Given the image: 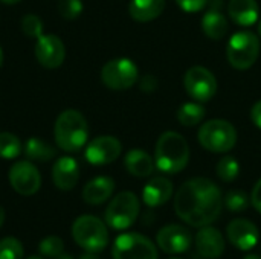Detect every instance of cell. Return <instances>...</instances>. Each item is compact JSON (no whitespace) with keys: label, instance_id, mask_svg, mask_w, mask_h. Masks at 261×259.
Segmentation results:
<instances>
[{"label":"cell","instance_id":"obj_1","mask_svg":"<svg viewBox=\"0 0 261 259\" xmlns=\"http://www.w3.org/2000/svg\"><path fill=\"white\" fill-rule=\"evenodd\" d=\"M223 208V197L216 183L205 177L185 182L174 198L177 217L193 227H205L214 223Z\"/></svg>","mask_w":261,"mask_h":259},{"label":"cell","instance_id":"obj_2","mask_svg":"<svg viewBox=\"0 0 261 259\" xmlns=\"http://www.w3.org/2000/svg\"><path fill=\"white\" fill-rule=\"evenodd\" d=\"M190 162V147L185 137L176 131H165L161 134L154 150V163L159 171L167 174H177Z\"/></svg>","mask_w":261,"mask_h":259},{"label":"cell","instance_id":"obj_3","mask_svg":"<svg viewBox=\"0 0 261 259\" xmlns=\"http://www.w3.org/2000/svg\"><path fill=\"white\" fill-rule=\"evenodd\" d=\"M57 145L66 153L80 151L89 136L87 121L78 110H64L55 122L54 128Z\"/></svg>","mask_w":261,"mask_h":259},{"label":"cell","instance_id":"obj_4","mask_svg":"<svg viewBox=\"0 0 261 259\" xmlns=\"http://www.w3.org/2000/svg\"><path fill=\"white\" fill-rule=\"evenodd\" d=\"M72 237L75 243L86 252H101L109 243V232L106 224L93 215H81L72 226Z\"/></svg>","mask_w":261,"mask_h":259},{"label":"cell","instance_id":"obj_5","mask_svg":"<svg viewBox=\"0 0 261 259\" xmlns=\"http://www.w3.org/2000/svg\"><path fill=\"white\" fill-rule=\"evenodd\" d=\"M260 55V38L251 31L234 34L226 44V58L237 70L252 67Z\"/></svg>","mask_w":261,"mask_h":259},{"label":"cell","instance_id":"obj_6","mask_svg":"<svg viewBox=\"0 0 261 259\" xmlns=\"http://www.w3.org/2000/svg\"><path fill=\"white\" fill-rule=\"evenodd\" d=\"M197 137L206 151L228 153L237 143V130L225 119H213L200 127Z\"/></svg>","mask_w":261,"mask_h":259},{"label":"cell","instance_id":"obj_7","mask_svg":"<svg viewBox=\"0 0 261 259\" xmlns=\"http://www.w3.org/2000/svg\"><path fill=\"white\" fill-rule=\"evenodd\" d=\"M139 200L133 192H119L106 209V223L115 231L128 229L139 215Z\"/></svg>","mask_w":261,"mask_h":259},{"label":"cell","instance_id":"obj_8","mask_svg":"<svg viewBox=\"0 0 261 259\" xmlns=\"http://www.w3.org/2000/svg\"><path fill=\"white\" fill-rule=\"evenodd\" d=\"M113 259H158V249L141 234H122L112 247Z\"/></svg>","mask_w":261,"mask_h":259},{"label":"cell","instance_id":"obj_9","mask_svg":"<svg viewBox=\"0 0 261 259\" xmlns=\"http://www.w3.org/2000/svg\"><path fill=\"white\" fill-rule=\"evenodd\" d=\"M101 79L112 90H127L138 82L139 70L132 60L115 58L101 69Z\"/></svg>","mask_w":261,"mask_h":259},{"label":"cell","instance_id":"obj_10","mask_svg":"<svg viewBox=\"0 0 261 259\" xmlns=\"http://www.w3.org/2000/svg\"><path fill=\"white\" fill-rule=\"evenodd\" d=\"M184 87L197 102H208L217 92V79L206 67L194 66L187 70L184 76Z\"/></svg>","mask_w":261,"mask_h":259},{"label":"cell","instance_id":"obj_11","mask_svg":"<svg viewBox=\"0 0 261 259\" xmlns=\"http://www.w3.org/2000/svg\"><path fill=\"white\" fill-rule=\"evenodd\" d=\"M9 183L20 195H34L41 186V177L34 163L29 160H21L11 166Z\"/></svg>","mask_w":261,"mask_h":259},{"label":"cell","instance_id":"obj_12","mask_svg":"<svg viewBox=\"0 0 261 259\" xmlns=\"http://www.w3.org/2000/svg\"><path fill=\"white\" fill-rule=\"evenodd\" d=\"M122 151V145L121 142L113 137V136H99L95 137L86 148V160L90 165H109L112 162H115Z\"/></svg>","mask_w":261,"mask_h":259},{"label":"cell","instance_id":"obj_13","mask_svg":"<svg viewBox=\"0 0 261 259\" xmlns=\"http://www.w3.org/2000/svg\"><path fill=\"white\" fill-rule=\"evenodd\" d=\"M158 246L162 252L168 255L185 253L191 246V234L187 227L180 224H168L158 232Z\"/></svg>","mask_w":261,"mask_h":259},{"label":"cell","instance_id":"obj_14","mask_svg":"<svg viewBox=\"0 0 261 259\" xmlns=\"http://www.w3.org/2000/svg\"><path fill=\"white\" fill-rule=\"evenodd\" d=\"M66 56L64 44L57 35H40L35 43V58L46 69H57Z\"/></svg>","mask_w":261,"mask_h":259},{"label":"cell","instance_id":"obj_15","mask_svg":"<svg viewBox=\"0 0 261 259\" xmlns=\"http://www.w3.org/2000/svg\"><path fill=\"white\" fill-rule=\"evenodd\" d=\"M226 234H228V240L232 243V246H236L237 249H240L243 252L254 249L257 246L258 237H260L257 226L252 221L245 220V218L232 220L228 224Z\"/></svg>","mask_w":261,"mask_h":259},{"label":"cell","instance_id":"obj_16","mask_svg":"<svg viewBox=\"0 0 261 259\" xmlns=\"http://www.w3.org/2000/svg\"><path fill=\"white\" fill-rule=\"evenodd\" d=\"M196 249L203 259L220 258L225 252V238L216 227L205 226L196 235Z\"/></svg>","mask_w":261,"mask_h":259},{"label":"cell","instance_id":"obj_17","mask_svg":"<svg viewBox=\"0 0 261 259\" xmlns=\"http://www.w3.org/2000/svg\"><path fill=\"white\" fill-rule=\"evenodd\" d=\"M210 9L202 17V29L211 40H220L228 32V20L222 12V0H208Z\"/></svg>","mask_w":261,"mask_h":259},{"label":"cell","instance_id":"obj_18","mask_svg":"<svg viewBox=\"0 0 261 259\" xmlns=\"http://www.w3.org/2000/svg\"><path fill=\"white\" fill-rule=\"evenodd\" d=\"M80 179V166L72 157H61L52 168V180L61 191H70L75 188Z\"/></svg>","mask_w":261,"mask_h":259},{"label":"cell","instance_id":"obj_19","mask_svg":"<svg viewBox=\"0 0 261 259\" xmlns=\"http://www.w3.org/2000/svg\"><path fill=\"white\" fill-rule=\"evenodd\" d=\"M173 197V183L165 177L151 179L142 189V200L148 208L165 205Z\"/></svg>","mask_w":261,"mask_h":259},{"label":"cell","instance_id":"obj_20","mask_svg":"<svg viewBox=\"0 0 261 259\" xmlns=\"http://www.w3.org/2000/svg\"><path fill=\"white\" fill-rule=\"evenodd\" d=\"M228 14L234 23L239 26L248 27L258 21L260 8L255 0H229Z\"/></svg>","mask_w":261,"mask_h":259},{"label":"cell","instance_id":"obj_21","mask_svg":"<svg viewBox=\"0 0 261 259\" xmlns=\"http://www.w3.org/2000/svg\"><path fill=\"white\" fill-rule=\"evenodd\" d=\"M113 191H115V182L110 177L99 176V177H95L93 180H90L84 186L83 200L87 205L96 206V205H101V203L107 202L109 197L113 194Z\"/></svg>","mask_w":261,"mask_h":259},{"label":"cell","instance_id":"obj_22","mask_svg":"<svg viewBox=\"0 0 261 259\" xmlns=\"http://www.w3.org/2000/svg\"><path fill=\"white\" fill-rule=\"evenodd\" d=\"M124 165H125V169L132 176L141 177V179L151 176L154 171V160L151 159V156L148 153H145L144 150H139V148L130 150L125 154Z\"/></svg>","mask_w":261,"mask_h":259},{"label":"cell","instance_id":"obj_23","mask_svg":"<svg viewBox=\"0 0 261 259\" xmlns=\"http://www.w3.org/2000/svg\"><path fill=\"white\" fill-rule=\"evenodd\" d=\"M165 8V0H132L128 14L139 23H147L158 18Z\"/></svg>","mask_w":261,"mask_h":259},{"label":"cell","instance_id":"obj_24","mask_svg":"<svg viewBox=\"0 0 261 259\" xmlns=\"http://www.w3.org/2000/svg\"><path fill=\"white\" fill-rule=\"evenodd\" d=\"M24 154L29 160H34V162H49L55 157V148L41 140V139H37V137H31L26 140L24 143Z\"/></svg>","mask_w":261,"mask_h":259},{"label":"cell","instance_id":"obj_25","mask_svg":"<svg viewBox=\"0 0 261 259\" xmlns=\"http://www.w3.org/2000/svg\"><path fill=\"white\" fill-rule=\"evenodd\" d=\"M176 118L184 127H194L203 121L205 108L203 105H200V102H187L180 105L176 113Z\"/></svg>","mask_w":261,"mask_h":259},{"label":"cell","instance_id":"obj_26","mask_svg":"<svg viewBox=\"0 0 261 259\" xmlns=\"http://www.w3.org/2000/svg\"><path fill=\"white\" fill-rule=\"evenodd\" d=\"M23 145L21 140L12 133H0V157L2 159H15L21 154Z\"/></svg>","mask_w":261,"mask_h":259},{"label":"cell","instance_id":"obj_27","mask_svg":"<svg viewBox=\"0 0 261 259\" xmlns=\"http://www.w3.org/2000/svg\"><path fill=\"white\" fill-rule=\"evenodd\" d=\"M216 172L220 180L223 182H234L240 174V165L232 156H225L219 160L216 166Z\"/></svg>","mask_w":261,"mask_h":259},{"label":"cell","instance_id":"obj_28","mask_svg":"<svg viewBox=\"0 0 261 259\" xmlns=\"http://www.w3.org/2000/svg\"><path fill=\"white\" fill-rule=\"evenodd\" d=\"M23 244L14 237L0 241V259H23Z\"/></svg>","mask_w":261,"mask_h":259},{"label":"cell","instance_id":"obj_29","mask_svg":"<svg viewBox=\"0 0 261 259\" xmlns=\"http://www.w3.org/2000/svg\"><path fill=\"white\" fill-rule=\"evenodd\" d=\"M225 206L231 211V212H243L245 209H248L249 206V197L246 192L237 189V191H229L225 195Z\"/></svg>","mask_w":261,"mask_h":259},{"label":"cell","instance_id":"obj_30","mask_svg":"<svg viewBox=\"0 0 261 259\" xmlns=\"http://www.w3.org/2000/svg\"><path fill=\"white\" fill-rule=\"evenodd\" d=\"M21 31L31 38H38L40 35H43L41 18L35 14H26L21 18Z\"/></svg>","mask_w":261,"mask_h":259},{"label":"cell","instance_id":"obj_31","mask_svg":"<svg viewBox=\"0 0 261 259\" xmlns=\"http://www.w3.org/2000/svg\"><path fill=\"white\" fill-rule=\"evenodd\" d=\"M38 249L43 256L52 259L64 252V244H63L61 238H58V237H47L40 243Z\"/></svg>","mask_w":261,"mask_h":259},{"label":"cell","instance_id":"obj_32","mask_svg":"<svg viewBox=\"0 0 261 259\" xmlns=\"http://www.w3.org/2000/svg\"><path fill=\"white\" fill-rule=\"evenodd\" d=\"M58 12L66 20H75L83 12L81 0H58Z\"/></svg>","mask_w":261,"mask_h":259},{"label":"cell","instance_id":"obj_33","mask_svg":"<svg viewBox=\"0 0 261 259\" xmlns=\"http://www.w3.org/2000/svg\"><path fill=\"white\" fill-rule=\"evenodd\" d=\"M176 3L179 5V8L185 12H199L200 9H203L208 5V0H176Z\"/></svg>","mask_w":261,"mask_h":259},{"label":"cell","instance_id":"obj_34","mask_svg":"<svg viewBox=\"0 0 261 259\" xmlns=\"http://www.w3.org/2000/svg\"><path fill=\"white\" fill-rule=\"evenodd\" d=\"M139 85H141V90L150 93V92H154L158 89V79H156L154 75H145V76L141 78Z\"/></svg>","mask_w":261,"mask_h":259},{"label":"cell","instance_id":"obj_35","mask_svg":"<svg viewBox=\"0 0 261 259\" xmlns=\"http://www.w3.org/2000/svg\"><path fill=\"white\" fill-rule=\"evenodd\" d=\"M251 203H252V206L261 214V179L255 183V186H254V189H252Z\"/></svg>","mask_w":261,"mask_h":259},{"label":"cell","instance_id":"obj_36","mask_svg":"<svg viewBox=\"0 0 261 259\" xmlns=\"http://www.w3.org/2000/svg\"><path fill=\"white\" fill-rule=\"evenodd\" d=\"M251 119H252L254 125L261 130V99L254 104V107L251 110Z\"/></svg>","mask_w":261,"mask_h":259},{"label":"cell","instance_id":"obj_37","mask_svg":"<svg viewBox=\"0 0 261 259\" xmlns=\"http://www.w3.org/2000/svg\"><path fill=\"white\" fill-rule=\"evenodd\" d=\"M80 259H99V258H98V255H96L95 252H86L84 255H81V258Z\"/></svg>","mask_w":261,"mask_h":259},{"label":"cell","instance_id":"obj_38","mask_svg":"<svg viewBox=\"0 0 261 259\" xmlns=\"http://www.w3.org/2000/svg\"><path fill=\"white\" fill-rule=\"evenodd\" d=\"M52 259H73V258H72L70 255H67V253H64V252H63V253H60L58 256H55V258H52Z\"/></svg>","mask_w":261,"mask_h":259},{"label":"cell","instance_id":"obj_39","mask_svg":"<svg viewBox=\"0 0 261 259\" xmlns=\"http://www.w3.org/2000/svg\"><path fill=\"white\" fill-rule=\"evenodd\" d=\"M3 221H5V211H3V208L0 206V227L3 226Z\"/></svg>","mask_w":261,"mask_h":259},{"label":"cell","instance_id":"obj_40","mask_svg":"<svg viewBox=\"0 0 261 259\" xmlns=\"http://www.w3.org/2000/svg\"><path fill=\"white\" fill-rule=\"evenodd\" d=\"M2 3H5V5H15V3H18V2H21V0H0Z\"/></svg>","mask_w":261,"mask_h":259},{"label":"cell","instance_id":"obj_41","mask_svg":"<svg viewBox=\"0 0 261 259\" xmlns=\"http://www.w3.org/2000/svg\"><path fill=\"white\" fill-rule=\"evenodd\" d=\"M245 259H261V256H258V255H248Z\"/></svg>","mask_w":261,"mask_h":259},{"label":"cell","instance_id":"obj_42","mask_svg":"<svg viewBox=\"0 0 261 259\" xmlns=\"http://www.w3.org/2000/svg\"><path fill=\"white\" fill-rule=\"evenodd\" d=\"M3 64V52H2V47H0V67Z\"/></svg>","mask_w":261,"mask_h":259},{"label":"cell","instance_id":"obj_43","mask_svg":"<svg viewBox=\"0 0 261 259\" xmlns=\"http://www.w3.org/2000/svg\"><path fill=\"white\" fill-rule=\"evenodd\" d=\"M257 29H258V35L261 37V18L258 20V26H257Z\"/></svg>","mask_w":261,"mask_h":259},{"label":"cell","instance_id":"obj_44","mask_svg":"<svg viewBox=\"0 0 261 259\" xmlns=\"http://www.w3.org/2000/svg\"><path fill=\"white\" fill-rule=\"evenodd\" d=\"M26 259H43V258H40V256H29V258H26Z\"/></svg>","mask_w":261,"mask_h":259},{"label":"cell","instance_id":"obj_45","mask_svg":"<svg viewBox=\"0 0 261 259\" xmlns=\"http://www.w3.org/2000/svg\"><path fill=\"white\" fill-rule=\"evenodd\" d=\"M173 259H179V258H173Z\"/></svg>","mask_w":261,"mask_h":259}]
</instances>
